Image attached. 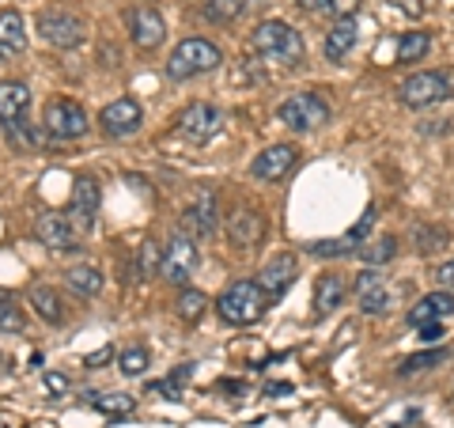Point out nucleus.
<instances>
[{
    "instance_id": "obj_1",
    "label": "nucleus",
    "mask_w": 454,
    "mask_h": 428,
    "mask_svg": "<svg viewBox=\"0 0 454 428\" xmlns=\"http://www.w3.org/2000/svg\"><path fill=\"white\" fill-rule=\"evenodd\" d=\"M254 50H258L265 61H277V65H300L303 61V38L284 20L258 23V31H254Z\"/></svg>"
},
{
    "instance_id": "obj_2",
    "label": "nucleus",
    "mask_w": 454,
    "mask_h": 428,
    "mask_svg": "<svg viewBox=\"0 0 454 428\" xmlns=\"http://www.w3.org/2000/svg\"><path fill=\"white\" fill-rule=\"evenodd\" d=\"M223 53L216 42L208 38H186L178 42L175 53H170L167 61V76L170 80H190V76H201V73H212V68H220Z\"/></svg>"
},
{
    "instance_id": "obj_3",
    "label": "nucleus",
    "mask_w": 454,
    "mask_h": 428,
    "mask_svg": "<svg viewBox=\"0 0 454 428\" xmlns=\"http://www.w3.org/2000/svg\"><path fill=\"white\" fill-rule=\"evenodd\" d=\"M216 311L227 326H250V322L262 319L265 292L254 281H235L231 289H223V296L216 299Z\"/></svg>"
},
{
    "instance_id": "obj_4",
    "label": "nucleus",
    "mask_w": 454,
    "mask_h": 428,
    "mask_svg": "<svg viewBox=\"0 0 454 428\" xmlns=\"http://www.w3.org/2000/svg\"><path fill=\"white\" fill-rule=\"evenodd\" d=\"M277 118L295 133H310V130H318V125L330 122V103L315 91H295L277 107Z\"/></svg>"
},
{
    "instance_id": "obj_5",
    "label": "nucleus",
    "mask_w": 454,
    "mask_h": 428,
    "mask_svg": "<svg viewBox=\"0 0 454 428\" xmlns=\"http://www.w3.org/2000/svg\"><path fill=\"white\" fill-rule=\"evenodd\" d=\"M38 35L42 42H50V46L57 50H76L80 42H83V20L73 16V12H61V8H46V12H38Z\"/></svg>"
},
{
    "instance_id": "obj_6",
    "label": "nucleus",
    "mask_w": 454,
    "mask_h": 428,
    "mask_svg": "<svg viewBox=\"0 0 454 428\" xmlns=\"http://www.w3.org/2000/svg\"><path fill=\"white\" fill-rule=\"evenodd\" d=\"M201 266V250H197V239L190 232H178L175 239L167 242L163 250V269L160 273L170 281V284H190V277L197 273Z\"/></svg>"
},
{
    "instance_id": "obj_7",
    "label": "nucleus",
    "mask_w": 454,
    "mask_h": 428,
    "mask_svg": "<svg viewBox=\"0 0 454 428\" xmlns=\"http://www.w3.org/2000/svg\"><path fill=\"white\" fill-rule=\"evenodd\" d=\"M450 76L447 73H413L409 80L397 83V99H402L405 107H432V103H443V99H450Z\"/></svg>"
},
{
    "instance_id": "obj_8",
    "label": "nucleus",
    "mask_w": 454,
    "mask_h": 428,
    "mask_svg": "<svg viewBox=\"0 0 454 428\" xmlns=\"http://www.w3.org/2000/svg\"><path fill=\"white\" fill-rule=\"evenodd\" d=\"M220 130H223V110L212 103H193L178 114V133L193 140V145H208Z\"/></svg>"
},
{
    "instance_id": "obj_9",
    "label": "nucleus",
    "mask_w": 454,
    "mask_h": 428,
    "mask_svg": "<svg viewBox=\"0 0 454 428\" xmlns=\"http://www.w3.org/2000/svg\"><path fill=\"white\" fill-rule=\"evenodd\" d=\"M42 125H46V133H53L57 140H80L88 133V114H83V107L68 103V99H53L46 114H42Z\"/></svg>"
},
{
    "instance_id": "obj_10",
    "label": "nucleus",
    "mask_w": 454,
    "mask_h": 428,
    "mask_svg": "<svg viewBox=\"0 0 454 428\" xmlns=\"http://www.w3.org/2000/svg\"><path fill=\"white\" fill-rule=\"evenodd\" d=\"M140 122H145V110H140V103H133V99H114V103H106L103 114H98V130L106 137H129L140 130Z\"/></svg>"
},
{
    "instance_id": "obj_11",
    "label": "nucleus",
    "mask_w": 454,
    "mask_h": 428,
    "mask_svg": "<svg viewBox=\"0 0 454 428\" xmlns=\"http://www.w3.org/2000/svg\"><path fill=\"white\" fill-rule=\"evenodd\" d=\"M35 235H38V242H46V247L57 250V254L80 247L73 217H65V212H42V217L35 220Z\"/></svg>"
},
{
    "instance_id": "obj_12",
    "label": "nucleus",
    "mask_w": 454,
    "mask_h": 428,
    "mask_svg": "<svg viewBox=\"0 0 454 428\" xmlns=\"http://www.w3.org/2000/svg\"><path fill=\"white\" fill-rule=\"evenodd\" d=\"M295 277H300V262L292 258V254H277V258H269L262 269H258V289L269 296V299H277L284 296L295 284Z\"/></svg>"
},
{
    "instance_id": "obj_13",
    "label": "nucleus",
    "mask_w": 454,
    "mask_h": 428,
    "mask_svg": "<svg viewBox=\"0 0 454 428\" xmlns=\"http://www.w3.org/2000/svg\"><path fill=\"white\" fill-rule=\"evenodd\" d=\"M295 160H300V148L295 145H273L250 163V175L258 182H277L295 167Z\"/></svg>"
},
{
    "instance_id": "obj_14",
    "label": "nucleus",
    "mask_w": 454,
    "mask_h": 428,
    "mask_svg": "<svg viewBox=\"0 0 454 428\" xmlns=\"http://www.w3.org/2000/svg\"><path fill=\"white\" fill-rule=\"evenodd\" d=\"M182 227H186L190 235H212V232H216V227H220L216 194H212V190H197V202H193V209H186Z\"/></svg>"
},
{
    "instance_id": "obj_15",
    "label": "nucleus",
    "mask_w": 454,
    "mask_h": 428,
    "mask_svg": "<svg viewBox=\"0 0 454 428\" xmlns=\"http://www.w3.org/2000/svg\"><path fill=\"white\" fill-rule=\"evenodd\" d=\"M352 292H356V304L364 315H382L390 304V292L387 284H382V273H375V269H364V273L352 281Z\"/></svg>"
},
{
    "instance_id": "obj_16",
    "label": "nucleus",
    "mask_w": 454,
    "mask_h": 428,
    "mask_svg": "<svg viewBox=\"0 0 454 428\" xmlns=\"http://www.w3.org/2000/svg\"><path fill=\"white\" fill-rule=\"evenodd\" d=\"M129 35H133V42L140 50H155L167 38V23L155 8H137L129 16Z\"/></svg>"
},
{
    "instance_id": "obj_17",
    "label": "nucleus",
    "mask_w": 454,
    "mask_h": 428,
    "mask_svg": "<svg viewBox=\"0 0 454 428\" xmlns=\"http://www.w3.org/2000/svg\"><path fill=\"white\" fill-rule=\"evenodd\" d=\"M447 315H454V292L450 289H439V292H428L420 296V304L409 311V326H428V322H443Z\"/></svg>"
},
{
    "instance_id": "obj_18",
    "label": "nucleus",
    "mask_w": 454,
    "mask_h": 428,
    "mask_svg": "<svg viewBox=\"0 0 454 428\" xmlns=\"http://www.w3.org/2000/svg\"><path fill=\"white\" fill-rule=\"evenodd\" d=\"M98 202H103V194H98V182L91 175H80L76 186H73V220L80 227H91L95 217H98Z\"/></svg>"
},
{
    "instance_id": "obj_19",
    "label": "nucleus",
    "mask_w": 454,
    "mask_h": 428,
    "mask_svg": "<svg viewBox=\"0 0 454 428\" xmlns=\"http://www.w3.org/2000/svg\"><path fill=\"white\" fill-rule=\"evenodd\" d=\"M27 107H31V91H27L23 80H0V122L12 125L20 122Z\"/></svg>"
},
{
    "instance_id": "obj_20",
    "label": "nucleus",
    "mask_w": 454,
    "mask_h": 428,
    "mask_svg": "<svg viewBox=\"0 0 454 428\" xmlns=\"http://www.w3.org/2000/svg\"><path fill=\"white\" fill-rule=\"evenodd\" d=\"M352 46H356V20L345 16V20H337L330 31H325L322 53L330 57V61H345V57L352 53Z\"/></svg>"
},
{
    "instance_id": "obj_21",
    "label": "nucleus",
    "mask_w": 454,
    "mask_h": 428,
    "mask_svg": "<svg viewBox=\"0 0 454 428\" xmlns=\"http://www.w3.org/2000/svg\"><path fill=\"white\" fill-rule=\"evenodd\" d=\"M227 235H231L235 247H254L262 235H265V220H262V212H254V209H239L231 220H227Z\"/></svg>"
},
{
    "instance_id": "obj_22",
    "label": "nucleus",
    "mask_w": 454,
    "mask_h": 428,
    "mask_svg": "<svg viewBox=\"0 0 454 428\" xmlns=\"http://www.w3.org/2000/svg\"><path fill=\"white\" fill-rule=\"evenodd\" d=\"M27 50V27L16 8L0 12V57H16Z\"/></svg>"
},
{
    "instance_id": "obj_23",
    "label": "nucleus",
    "mask_w": 454,
    "mask_h": 428,
    "mask_svg": "<svg viewBox=\"0 0 454 428\" xmlns=\"http://www.w3.org/2000/svg\"><path fill=\"white\" fill-rule=\"evenodd\" d=\"M262 4H265V0H205L201 16L208 23H235V20H243L247 12L262 8Z\"/></svg>"
},
{
    "instance_id": "obj_24",
    "label": "nucleus",
    "mask_w": 454,
    "mask_h": 428,
    "mask_svg": "<svg viewBox=\"0 0 454 428\" xmlns=\"http://www.w3.org/2000/svg\"><path fill=\"white\" fill-rule=\"evenodd\" d=\"M345 281L340 277H333V273H325V277H318V284H315V315L318 319H325V315H333V311L345 304Z\"/></svg>"
},
{
    "instance_id": "obj_25",
    "label": "nucleus",
    "mask_w": 454,
    "mask_h": 428,
    "mask_svg": "<svg viewBox=\"0 0 454 428\" xmlns=\"http://www.w3.org/2000/svg\"><path fill=\"white\" fill-rule=\"evenodd\" d=\"M83 402H88V406H95L98 413H106V417H129V413L137 409V398L133 394H103V391H88V394H83Z\"/></svg>"
},
{
    "instance_id": "obj_26",
    "label": "nucleus",
    "mask_w": 454,
    "mask_h": 428,
    "mask_svg": "<svg viewBox=\"0 0 454 428\" xmlns=\"http://www.w3.org/2000/svg\"><path fill=\"white\" fill-rule=\"evenodd\" d=\"M27 299H31V307L38 311L42 319H46L50 326L65 322V307H61V296H57L50 284H31V292H27Z\"/></svg>"
},
{
    "instance_id": "obj_27",
    "label": "nucleus",
    "mask_w": 454,
    "mask_h": 428,
    "mask_svg": "<svg viewBox=\"0 0 454 428\" xmlns=\"http://www.w3.org/2000/svg\"><path fill=\"white\" fill-rule=\"evenodd\" d=\"M65 281H68V289H73L76 296H98L103 292V273H98L95 266H73L65 273Z\"/></svg>"
},
{
    "instance_id": "obj_28",
    "label": "nucleus",
    "mask_w": 454,
    "mask_h": 428,
    "mask_svg": "<svg viewBox=\"0 0 454 428\" xmlns=\"http://www.w3.org/2000/svg\"><path fill=\"white\" fill-rule=\"evenodd\" d=\"M447 239H450V232H447L443 224H417V227H413V242H417V250H420V254L443 250V247H447Z\"/></svg>"
},
{
    "instance_id": "obj_29",
    "label": "nucleus",
    "mask_w": 454,
    "mask_h": 428,
    "mask_svg": "<svg viewBox=\"0 0 454 428\" xmlns=\"http://www.w3.org/2000/svg\"><path fill=\"white\" fill-rule=\"evenodd\" d=\"M432 50V35L428 31H405L397 38V61H420Z\"/></svg>"
},
{
    "instance_id": "obj_30",
    "label": "nucleus",
    "mask_w": 454,
    "mask_h": 428,
    "mask_svg": "<svg viewBox=\"0 0 454 428\" xmlns=\"http://www.w3.org/2000/svg\"><path fill=\"white\" fill-rule=\"evenodd\" d=\"M356 254H360V262H367V266H382V262H390L394 254H397V239H394V235L372 239V242H364Z\"/></svg>"
},
{
    "instance_id": "obj_31",
    "label": "nucleus",
    "mask_w": 454,
    "mask_h": 428,
    "mask_svg": "<svg viewBox=\"0 0 454 428\" xmlns=\"http://www.w3.org/2000/svg\"><path fill=\"white\" fill-rule=\"evenodd\" d=\"M23 307L16 304V296H8V292H0V334H23Z\"/></svg>"
},
{
    "instance_id": "obj_32",
    "label": "nucleus",
    "mask_w": 454,
    "mask_h": 428,
    "mask_svg": "<svg viewBox=\"0 0 454 428\" xmlns=\"http://www.w3.org/2000/svg\"><path fill=\"white\" fill-rule=\"evenodd\" d=\"M193 376V364H182V368H175L167 379H160V383H148V394H163V398H182V383H186Z\"/></svg>"
},
{
    "instance_id": "obj_33",
    "label": "nucleus",
    "mask_w": 454,
    "mask_h": 428,
    "mask_svg": "<svg viewBox=\"0 0 454 428\" xmlns=\"http://www.w3.org/2000/svg\"><path fill=\"white\" fill-rule=\"evenodd\" d=\"M205 307H208V299H205V292H197V289H182L178 304H175L178 319H186V322H197V319H201V315H205Z\"/></svg>"
},
{
    "instance_id": "obj_34",
    "label": "nucleus",
    "mask_w": 454,
    "mask_h": 428,
    "mask_svg": "<svg viewBox=\"0 0 454 428\" xmlns=\"http://www.w3.org/2000/svg\"><path fill=\"white\" fill-rule=\"evenodd\" d=\"M300 4L307 12H318V16H337V20H345L352 16V12L360 8V0H300Z\"/></svg>"
},
{
    "instance_id": "obj_35",
    "label": "nucleus",
    "mask_w": 454,
    "mask_h": 428,
    "mask_svg": "<svg viewBox=\"0 0 454 428\" xmlns=\"http://www.w3.org/2000/svg\"><path fill=\"white\" fill-rule=\"evenodd\" d=\"M148 364H152V356H148V349H140V345L125 349V353L118 356V368H121V376H129V379L145 376V372H148Z\"/></svg>"
},
{
    "instance_id": "obj_36",
    "label": "nucleus",
    "mask_w": 454,
    "mask_h": 428,
    "mask_svg": "<svg viewBox=\"0 0 454 428\" xmlns=\"http://www.w3.org/2000/svg\"><path fill=\"white\" fill-rule=\"evenodd\" d=\"M352 242L345 239H322V242H310V254H318V258H340V254H348Z\"/></svg>"
},
{
    "instance_id": "obj_37",
    "label": "nucleus",
    "mask_w": 454,
    "mask_h": 428,
    "mask_svg": "<svg viewBox=\"0 0 454 428\" xmlns=\"http://www.w3.org/2000/svg\"><path fill=\"white\" fill-rule=\"evenodd\" d=\"M443 349H435V353H417V356H409V361L402 364V376H409V372H424V368H432V364H439L443 361Z\"/></svg>"
},
{
    "instance_id": "obj_38",
    "label": "nucleus",
    "mask_w": 454,
    "mask_h": 428,
    "mask_svg": "<svg viewBox=\"0 0 454 428\" xmlns=\"http://www.w3.org/2000/svg\"><path fill=\"white\" fill-rule=\"evenodd\" d=\"M140 269H145V273H160V269H163V258H160V247H155V239H145V254H140Z\"/></svg>"
},
{
    "instance_id": "obj_39",
    "label": "nucleus",
    "mask_w": 454,
    "mask_h": 428,
    "mask_svg": "<svg viewBox=\"0 0 454 428\" xmlns=\"http://www.w3.org/2000/svg\"><path fill=\"white\" fill-rule=\"evenodd\" d=\"M42 383H46L50 398H65L68 394V376H61V372H46V379H42Z\"/></svg>"
},
{
    "instance_id": "obj_40",
    "label": "nucleus",
    "mask_w": 454,
    "mask_h": 428,
    "mask_svg": "<svg viewBox=\"0 0 454 428\" xmlns=\"http://www.w3.org/2000/svg\"><path fill=\"white\" fill-rule=\"evenodd\" d=\"M372 224H375V209H367L364 217H360V224H356V227H352V232H348V242H360L367 232H372Z\"/></svg>"
},
{
    "instance_id": "obj_41",
    "label": "nucleus",
    "mask_w": 454,
    "mask_h": 428,
    "mask_svg": "<svg viewBox=\"0 0 454 428\" xmlns=\"http://www.w3.org/2000/svg\"><path fill=\"white\" fill-rule=\"evenodd\" d=\"M443 322H428V326H420V341L424 345H435V341H443Z\"/></svg>"
},
{
    "instance_id": "obj_42",
    "label": "nucleus",
    "mask_w": 454,
    "mask_h": 428,
    "mask_svg": "<svg viewBox=\"0 0 454 428\" xmlns=\"http://www.w3.org/2000/svg\"><path fill=\"white\" fill-rule=\"evenodd\" d=\"M435 281H439V289H450L454 292V258H447L443 266L435 269Z\"/></svg>"
},
{
    "instance_id": "obj_43",
    "label": "nucleus",
    "mask_w": 454,
    "mask_h": 428,
    "mask_svg": "<svg viewBox=\"0 0 454 428\" xmlns=\"http://www.w3.org/2000/svg\"><path fill=\"white\" fill-rule=\"evenodd\" d=\"M394 4L402 12H409V16H424V12L432 8V0H394Z\"/></svg>"
},
{
    "instance_id": "obj_44",
    "label": "nucleus",
    "mask_w": 454,
    "mask_h": 428,
    "mask_svg": "<svg viewBox=\"0 0 454 428\" xmlns=\"http://www.w3.org/2000/svg\"><path fill=\"white\" fill-rule=\"evenodd\" d=\"M114 361V349L106 345V349H98V353H91V356H83V364L88 368H103V364H110Z\"/></svg>"
},
{
    "instance_id": "obj_45",
    "label": "nucleus",
    "mask_w": 454,
    "mask_h": 428,
    "mask_svg": "<svg viewBox=\"0 0 454 428\" xmlns=\"http://www.w3.org/2000/svg\"><path fill=\"white\" fill-rule=\"evenodd\" d=\"M269 394H273V398H280V394H292V387H288V383H269V387H265Z\"/></svg>"
}]
</instances>
